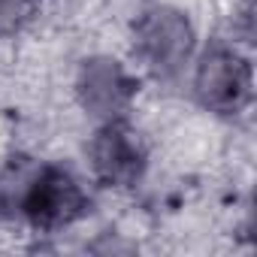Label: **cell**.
<instances>
[{
  "instance_id": "1",
  "label": "cell",
  "mask_w": 257,
  "mask_h": 257,
  "mask_svg": "<svg viewBox=\"0 0 257 257\" xmlns=\"http://www.w3.org/2000/svg\"><path fill=\"white\" fill-rule=\"evenodd\" d=\"M91 212V191L58 161H13L0 173V218L40 236H55Z\"/></svg>"
},
{
  "instance_id": "2",
  "label": "cell",
  "mask_w": 257,
  "mask_h": 257,
  "mask_svg": "<svg viewBox=\"0 0 257 257\" xmlns=\"http://www.w3.org/2000/svg\"><path fill=\"white\" fill-rule=\"evenodd\" d=\"M200 49V34L191 16L173 4H149L131 25V52L143 76L176 82L188 73Z\"/></svg>"
},
{
  "instance_id": "3",
  "label": "cell",
  "mask_w": 257,
  "mask_h": 257,
  "mask_svg": "<svg viewBox=\"0 0 257 257\" xmlns=\"http://www.w3.org/2000/svg\"><path fill=\"white\" fill-rule=\"evenodd\" d=\"M191 97L200 109L218 118H239L254 100V64L251 55L236 43L215 37L203 43L188 67Z\"/></svg>"
},
{
  "instance_id": "4",
  "label": "cell",
  "mask_w": 257,
  "mask_h": 257,
  "mask_svg": "<svg viewBox=\"0 0 257 257\" xmlns=\"http://www.w3.org/2000/svg\"><path fill=\"white\" fill-rule=\"evenodd\" d=\"M88 173L106 191H131L137 188L152 164L149 140L131 118H115L94 127L85 146Z\"/></svg>"
},
{
  "instance_id": "5",
  "label": "cell",
  "mask_w": 257,
  "mask_h": 257,
  "mask_svg": "<svg viewBox=\"0 0 257 257\" xmlns=\"http://www.w3.org/2000/svg\"><path fill=\"white\" fill-rule=\"evenodd\" d=\"M140 73L112 55H88L73 76V97L76 106L94 121H115L131 118L137 97H140Z\"/></svg>"
},
{
  "instance_id": "6",
  "label": "cell",
  "mask_w": 257,
  "mask_h": 257,
  "mask_svg": "<svg viewBox=\"0 0 257 257\" xmlns=\"http://www.w3.org/2000/svg\"><path fill=\"white\" fill-rule=\"evenodd\" d=\"M40 0H0V40H16L34 22Z\"/></svg>"
}]
</instances>
